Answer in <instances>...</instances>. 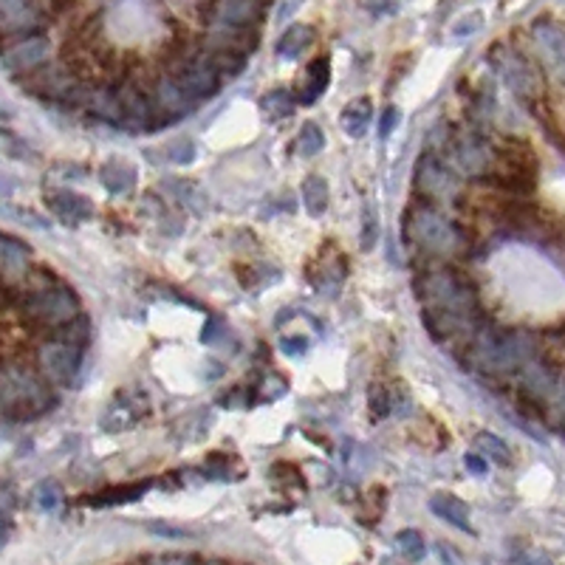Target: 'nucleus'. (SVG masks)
Instances as JSON below:
<instances>
[{
  "label": "nucleus",
  "mask_w": 565,
  "mask_h": 565,
  "mask_svg": "<svg viewBox=\"0 0 565 565\" xmlns=\"http://www.w3.org/2000/svg\"><path fill=\"white\" fill-rule=\"evenodd\" d=\"M170 79L182 88L184 97L190 102H204L210 99L221 91V74L213 68V63L206 59V54H198V57H190L184 63H178V68L170 74Z\"/></svg>",
  "instance_id": "nucleus-7"
},
{
  "label": "nucleus",
  "mask_w": 565,
  "mask_h": 565,
  "mask_svg": "<svg viewBox=\"0 0 565 565\" xmlns=\"http://www.w3.org/2000/svg\"><path fill=\"white\" fill-rule=\"evenodd\" d=\"M453 162L466 175H484L492 164V156L487 151V144L472 136V139H461L453 147Z\"/></svg>",
  "instance_id": "nucleus-14"
},
{
  "label": "nucleus",
  "mask_w": 565,
  "mask_h": 565,
  "mask_svg": "<svg viewBox=\"0 0 565 565\" xmlns=\"http://www.w3.org/2000/svg\"><path fill=\"white\" fill-rule=\"evenodd\" d=\"M379 241V215H376V206L365 204L362 206V229H360V246L365 252H371Z\"/></svg>",
  "instance_id": "nucleus-30"
},
{
  "label": "nucleus",
  "mask_w": 565,
  "mask_h": 565,
  "mask_svg": "<svg viewBox=\"0 0 565 565\" xmlns=\"http://www.w3.org/2000/svg\"><path fill=\"white\" fill-rule=\"evenodd\" d=\"M365 6H371L373 15H396V0H365Z\"/></svg>",
  "instance_id": "nucleus-39"
},
{
  "label": "nucleus",
  "mask_w": 565,
  "mask_h": 565,
  "mask_svg": "<svg viewBox=\"0 0 565 565\" xmlns=\"http://www.w3.org/2000/svg\"><path fill=\"white\" fill-rule=\"evenodd\" d=\"M6 540H9V520L4 512H0V549L6 546Z\"/></svg>",
  "instance_id": "nucleus-41"
},
{
  "label": "nucleus",
  "mask_w": 565,
  "mask_h": 565,
  "mask_svg": "<svg viewBox=\"0 0 565 565\" xmlns=\"http://www.w3.org/2000/svg\"><path fill=\"white\" fill-rule=\"evenodd\" d=\"M534 37H538V43L546 48V51H551L554 54V59H560L562 57V35H560V28H554V26H538L534 28Z\"/></svg>",
  "instance_id": "nucleus-32"
},
{
  "label": "nucleus",
  "mask_w": 565,
  "mask_h": 565,
  "mask_svg": "<svg viewBox=\"0 0 565 565\" xmlns=\"http://www.w3.org/2000/svg\"><path fill=\"white\" fill-rule=\"evenodd\" d=\"M28 257H32V249H28L23 241H17V237L0 232V272H20V269H26Z\"/></svg>",
  "instance_id": "nucleus-21"
},
{
  "label": "nucleus",
  "mask_w": 565,
  "mask_h": 565,
  "mask_svg": "<svg viewBox=\"0 0 565 565\" xmlns=\"http://www.w3.org/2000/svg\"><path fill=\"white\" fill-rule=\"evenodd\" d=\"M391 388L388 384H382V382H373L371 384V391H368V407L373 413V419H384V415L391 413Z\"/></svg>",
  "instance_id": "nucleus-31"
},
{
  "label": "nucleus",
  "mask_w": 565,
  "mask_h": 565,
  "mask_svg": "<svg viewBox=\"0 0 565 565\" xmlns=\"http://www.w3.org/2000/svg\"><path fill=\"white\" fill-rule=\"evenodd\" d=\"M23 311L37 325H68L79 317V300L71 288L48 283L26 297Z\"/></svg>",
  "instance_id": "nucleus-5"
},
{
  "label": "nucleus",
  "mask_w": 565,
  "mask_h": 565,
  "mask_svg": "<svg viewBox=\"0 0 565 565\" xmlns=\"http://www.w3.org/2000/svg\"><path fill=\"white\" fill-rule=\"evenodd\" d=\"M415 187L427 198H450L455 195L458 182H455V173L447 164H441L433 156H422L419 167H415Z\"/></svg>",
  "instance_id": "nucleus-9"
},
{
  "label": "nucleus",
  "mask_w": 565,
  "mask_h": 565,
  "mask_svg": "<svg viewBox=\"0 0 565 565\" xmlns=\"http://www.w3.org/2000/svg\"><path fill=\"white\" fill-rule=\"evenodd\" d=\"M303 204L311 215H322L331 204V190L322 175H309L303 182Z\"/></svg>",
  "instance_id": "nucleus-25"
},
{
  "label": "nucleus",
  "mask_w": 565,
  "mask_h": 565,
  "mask_svg": "<svg viewBox=\"0 0 565 565\" xmlns=\"http://www.w3.org/2000/svg\"><path fill=\"white\" fill-rule=\"evenodd\" d=\"M151 484H131V487H110L99 495L85 497L88 507H122V503H133L136 497H141Z\"/></svg>",
  "instance_id": "nucleus-24"
},
{
  "label": "nucleus",
  "mask_w": 565,
  "mask_h": 565,
  "mask_svg": "<svg viewBox=\"0 0 565 565\" xmlns=\"http://www.w3.org/2000/svg\"><path fill=\"white\" fill-rule=\"evenodd\" d=\"M464 464H466V469L472 472V475H484L489 472V464H487V458H481L478 453H466V458H464Z\"/></svg>",
  "instance_id": "nucleus-38"
},
{
  "label": "nucleus",
  "mask_w": 565,
  "mask_h": 565,
  "mask_svg": "<svg viewBox=\"0 0 565 565\" xmlns=\"http://www.w3.org/2000/svg\"><path fill=\"white\" fill-rule=\"evenodd\" d=\"M144 565H201V562L190 554H156V557H147Z\"/></svg>",
  "instance_id": "nucleus-34"
},
{
  "label": "nucleus",
  "mask_w": 565,
  "mask_h": 565,
  "mask_svg": "<svg viewBox=\"0 0 565 565\" xmlns=\"http://www.w3.org/2000/svg\"><path fill=\"white\" fill-rule=\"evenodd\" d=\"M156 108H159V113H164L167 119H175V116L190 113V110L195 108V102H190V99L184 97L182 88H178V85L170 79V74H167V77H162V79L156 82Z\"/></svg>",
  "instance_id": "nucleus-18"
},
{
  "label": "nucleus",
  "mask_w": 565,
  "mask_h": 565,
  "mask_svg": "<svg viewBox=\"0 0 565 565\" xmlns=\"http://www.w3.org/2000/svg\"><path fill=\"white\" fill-rule=\"evenodd\" d=\"M141 407H139V396L136 393H128L122 391L113 402L110 407L105 410L102 415V430L105 433H122V430H131L139 419H141Z\"/></svg>",
  "instance_id": "nucleus-13"
},
{
  "label": "nucleus",
  "mask_w": 565,
  "mask_h": 565,
  "mask_svg": "<svg viewBox=\"0 0 565 565\" xmlns=\"http://www.w3.org/2000/svg\"><path fill=\"white\" fill-rule=\"evenodd\" d=\"M331 82V59L329 57H317L309 63L306 68V79L300 85V102L303 105H314L322 94H325V88H329Z\"/></svg>",
  "instance_id": "nucleus-16"
},
{
  "label": "nucleus",
  "mask_w": 565,
  "mask_h": 565,
  "mask_svg": "<svg viewBox=\"0 0 565 565\" xmlns=\"http://www.w3.org/2000/svg\"><path fill=\"white\" fill-rule=\"evenodd\" d=\"M475 450H478L481 458H492V461H497V464H503V466L512 464L509 447H507V444H503L497 435H492V433H478V435H475Z\"/></svg>",
  "instance_id": "nucleus-26"
},
{
  "label": "nucleus",
  "mask_w": 565,
  "mask_h": 565,
  "mask_svg": "<svg viewBox=\"0 0 565 565\" xmlns=\"http://www.w3.org/2000/svg\"><path fill=\"white\" fill-rule=\"evenodd\" d=\"M136 178H139L136 167H133L131 162H125V159H110V162L99 170L102 187H105L108 193H116V195L133 190V187H136Z\"/></svg>",
  "instance_id": "nucleus-19"
},
{
  "label": "nucleus",
  "mask_w": 565,
  "mask_h": 565,
  "mask_svg": "<svg viewBox=\"0 0 565 565\" xmlns=\"http://www.w3.org/2000/svg\"><path fill=\"white\" fill-rule=\"evenodd\" d=\"M54 404L48 384L20 365H12L0 373V415L12 422L37 419Z\"/></svg>",
  "instance_id": "nucleus-2"
},
{
  "label": "nucleus",
  "mask_w": 565,
  "mask_h": 565,
  "mask_svg": "<svg viewBox=\"0 0 565 565\" xmlns=\"http://www.w3.org/2000/svg\"><path fill=\"white\" fill-rule=\"evenodd\" d=\"M116 102H119V122L133 128V131H151L153 128V102L144 97V91L139 85L128 82L116 91Z\"/></svg>",
  "instance_id": "nucleus-10"
},
{
  "label": "nucleus",
  "mask_w": 565,
  "mask_h": 565,
  "mask_svg": "<svg viewBox=\"0 0 565 565\" xmlns=\"http://www.w3.org/2000/svg\"><path fill=\"white\" fill-rule=\"evenodd\" d=\"M46 204L51 206V213L68 226H77V224H82V221H88L94 215V204L88 201L85 195L71 193V190H59V193L46 195Z\"/></svg>",
  "instance_id": "nucleus-12"
},
{
  "label": "nucleus",
  "mask_w": 565,
  "mask_h": 565,
  "mask_svg": "<svg viewBox=\"0 0 565 565\" xmlns=\"http://www.w3.org/2000/svg\"><path fill=\"white\" fill-rule=\"evenodd\" d=\"M322 147H325V133L317 122H306L300 128V136H297V153L306 156V159H314L322 153Z\"/></svg>",
  "instance_id": "nucleus-28"
},
{
  "label": "nucleus",
  "mask_w": 565,
  "mask_h": 565,
  "mask_svg": "<svg viewBox=\"0 0 565 565\" xmlns=\"http://www.w3.org/2000/svg\"><path fill=\"white\" fill-rule=\"evenodd\" d=\"M373 122V102L371 97H356L353 102H348L340 113V125L348 136L353 139H362L368 133Z\"/></svg>",
  "instance_id": "nucleus-17"
},
{
  "label": "nucleus",
  "mask_w": 565,
  "mask_h": 565,
  "mask_svg": "<svg viewBox=\"0 0 565 565\" xmlns=\"http://www.w3.org/2000/svg\"><path fill=\"white\" fill-rule=\"evenodd\" d=\"M263 0H213L206 20L221 32H252V26L263 20Z\"/></svg>",
  "instance_id": "nucleus-8"
},
{
  "label": "nucleus",
  "mask_w": 565,
  "mask_h": 565,
  "mask_svg": "<svg viewBox=\"0 0 565 565\" xmlns=\"http://www.w3.org/2000/svg\"><path fill=\"white\" fill-rule=\"evenodd\" d=\"M32 500L40 512H57L59 507H63V489H59V484H54V481H40L35 487Z\"/></svg>",
  "instance_id": "nucleus-29"
},
{
  "label": "nucleus",
  "mask_w": 565,
  "mask_h": 565,
  "mask_svg": "<svg viewBox=\"0 0 565 565\" xmlns=\"http://www.w3.org/2000/svg\"><path fill=\"white\" fill-rule=\"evenodd\" d=\"M297 108V99L291 91L286 88H272V91H266L263 99H260V110L263 116L269 119V122H277V119H288Z\"/></svg>",
  "instance_id": "nucleus-23"
},
{
  "label": "nucleus",
  "mask_w": 565,
  "mask_h": 565,
  "mask_svg": "<svg viewBox=\"0 0 565 565\" xmlns=\"http://www.w3.org/2000/svg\"><path fill=\"white\" fill-rule=\"evenodd\" d=\"M46 57H48V40L43 35H32L4 54V66L12 74H28V71L40 68L46 63Z\"/></svg>",
  "instance_id": "nucleus-11"
},
{
  "label": "nucleus",
  "mask_w": 565,
  "mask_h": 565,
  "mask_svg": "<svg viewBox=\"0 0 565 565\" xmlns=\"http://www.w3.org/2000/svg\"><path fill=\"white\" fill-rule=\"evenodd\" d=\"M427 306V329L435 340L469 337L478 329V291L455 269H433L419 277Z\"/></svg>",
  "instance_id": "nucleus-1"
},
{
  "label": "nucleus",
  "mask_w": 565,
  "mask_h": 565,
  "mask_svg": "<svg viewBox=\"0 0 565 565\" xmlns=\"http://www.w3.org/2000/svg\"><path fill=\"white\" fill-rule=\"evenodd\" d=\"M167 156H170V162H175V164H190V162L195 159V144H193L190 139L175 141L170 151H167Z\"/></svg>",
  "instance_id": "nucleus-33"
},
{
  "label": "nucleus",
  "mask_w": 565,
  "mask_h": 565,
  "mask_svg": "<svg viewBox=\"0 0 565 565\" xmlns=\"http://www.w3.org/2000/svg\"><path fill=\"white\" fill-rule=\"evenodd\" d=\"M396 551L402 560L407 562H419L424 560L427 554V546H424V538H422V531H415V528H404L396 534Z\"/></svg>",
  "instance_id": "nucleus-27"
},
{
  "label": "nucleus",
  "mask_w": 565,
  "mask_h": 565,
  "mask_svg": "<svg viewBox=\"0 0 565 565\" xmlns=\"http://www.w3.org/2000/svg\"><path fill=\"white\" fill-rule=\"evenodd\" d=\"M388 393H391V410H393L396 415H404L407 407H410V396H407V391H404V384L396 382L393 391H388Z\"/></svg>",
  "instance_id": "nucleus-36"
},
{
  "label": "nucleus",
  "mask_w": 565,
  "mask_h": 565,
  "mask_svg": "<svg viewBox=\"0 0 565 565\" xmlns=\"http://www.w3.org/2000/svg\"><path fill=\"white\" fill-rule=\"evenodd\" d=\"M399 108L396 105H388L384 108V113H382V122H379V139H388L393 131H396V125H399Z\"/></svg>",
  "instance_id": "nucleus-35"
},
{
  "label": "nucleus",
  "mask_w": 565,
  "mask_h": 565,
  "mask_svg": "<svg viewBox=\"0 0 565 565\" xmlns=\"http://www.w3.org/2000/svg\"><path fill=\"white\" fill-rule=\"evenodd\" d=\"M407 237L427 255L458 257V255H466L469 249V241L461 232V226H455L447 215H441L433 206H415L410 213Z\"/></svg>",
  "instance_id": "nucleus-3"
},
{
  "label": "nucleus",
  "mask_w": 565,
  "mask_h": 565,
  "mask_svg": "<svg viewBox=\"0 0 565 565\" xmlns=\"http://www.w3.org/2000/svg\"><path fill=\"white\" fill-rule=\"evenodd\" d=\"M201 565H224V562H201Z\"/></svg>",
  "instance_id": "nucleus-42"
},
{
  "label": "nucleus",
  "mask_w": 565,
  "mask_h": 565,
  "mask_svg": "<svg viewBox=\"0 0 565 565\" xmlns=\"http://www.w3.org/2000/svg\"><path fill=\"white\" fill-rule=\"evenodd\" d=\"M503 77H507V82L523 97H531L534 91H538V77H534V71L523 63L520 57H507V63H503Z\"/></svg>",
  "instance_id": "nucleus-22"
},
{
  "label": "nucleus",
  "mask_w": 565,
  "mask_h": 565,
  "mask_svg": "<svg viewBox=\"0 0 565 565\" xmlns=\"http://www.w3.org/2000/svg\"><path fill=\"white\" fill-rule=\"evenodd\" d=\"M481 23H484V17H481V15H469V17H464L461 23H455L453 35H455V37H469V35L478 32Z\"/></svg>",
  "instance_id": "nucleus-37"
},
{
  "label": "nucleus",
  "mask_w": 565,
  "mask_h": 565,
  "mask_svg": "<svg viewBox=\"0 0 565 565\" xmlns=\"http://www.w3.org/2000/svg\"><path fill=\"white\" fill-rule=\"evenodd\" d=\"M430 512L438 515L441 520H447L450 526L466 531V534L475 531V528H472V520H469V507H466L461 497H455V495H450V492H435V495L430 497Z\"/></svg>",
  "instance_id": "nucleus-15"
},
{
  "label": "nucleus",
  "mask_w": 565,
  "mask_h": 565,
  "mask_svg": "<svg viewBox=\"0 0 565 565\" xmlns=\"http://www.w3.org/2000/svg\"><path fill=\"white\" fill-rule=\"evenodd\" d=\"M280 345H283V353H288V356L306 353V340H303V337H300V340H283Z\"/></svg>",
  "instance_id": "nucleus-40"
},
{
  "label": "nucleus",
  "mask_w": 565,
  "mask_h": 565,
  "mask_svg": "<svg viewBox=\"0 0 565 565\" xmlns=\"http://www.w3.org/2000/svg\"><path fill=\"white\" fill-rule=\"evenodd\" d=\"M472 351H475V362H478L484 371H495V373H507L518 365L531 362V353H534V348L528 345L526 337L500 334L492 329V325L475 329Z\"/></svg>",
  "instance_id": "nucleus-4"
},
{
  "label": "nucleus",
  "mask_w": 565,
  "mask_h": 565,
  "mask_svg": "<svg viewBox=\"0 0 565 565\" xmlns=\"http://www.w3.org/2000/svg\"><path fill=\"white\" fill-rule=\"evenodd\" d=\"M37 368L40 376L59 388H68L74 379L79 376L82 368V348L66 340H48L37 351Z\"/></svg>",
  "instance_id": "nucleus-6"
},
{
  "label": "nucleus",
  "mask_w": 565,
  "mask_h": 565,
  "mask_svg": "<svg viewBox=\"0 0 565 565\" xmlns=\"http://www.w3.org/2000/svg\"><path fill=\"white\" fill-rule=\"evenodd\" d=\"M314 37H317V32L309 23H294V26L286 28L283 37L277 40V54L283 59H297L303 51H309L314 46Z\"/></svg>",
  "instance_id": "nucleus-20"
}]
</instances>
